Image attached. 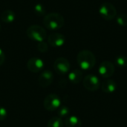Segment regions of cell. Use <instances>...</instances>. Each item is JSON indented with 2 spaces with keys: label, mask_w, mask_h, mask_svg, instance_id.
Wrapping results in <instances>:
<instances>
[{
  "label": "cell",
  "mask_w": 127,
  "mask_h": 127,
  "mask_svg": "<svg viewBox=\"0 0 127 127\" xmlns=\"http://www.w3.org/2000/svg\"><path fill=\"white\" fill-rule=\"evenodd\" d=\"M65 124L66 127H81L82 122L78 117L71 115L66 118Z\"/></svg>",
  "instance_id": "9a60e30c"
},
{
  "label": "cell",
  "mask_w": 127,
  "mask_h": 127,
  "mask_svg": "<svg viewBox=\"0 0 127 127\" xmlns=\"http://www.w3.org/2000/svg\"><path fill=\"white\" fill-rule=\"evenodd\" d=\"M68 80L74 84H77L80 83L83 80V72L80 70L75 69L68 74Z\"/></svg>",
  "instance_id": "5bb4252c"
},
{
  "label": "cell",
  "mask_w": 127,
  "mask_h": 127,
  "mask_svg": "<svg viewBox=\"0 0 127 127\" xmlns=\"http://www.w3.org/2000/svg\"><path fill=\"white\" fill-rule=\"evenodd\" d=\"M99 13L102 18L106 20H112L117 16V10L115 7L109 2L103 3L99 8Z\"/></svg>",
  "instance_id": "277c9868"
},
{
  "label": "cell",
  "mask_w": 127,
  "mask_h": 127,
  "mask_svg": "<svg viewBox=\"0 0 127 127\" xmlns=\"http://www.w3.org/2000/svg\"><path fill=\"white\" fill-rule=\"evenodd\" d=\"M4 60H5V54H4V51L0 48V66L1 65H3Z\"/></svg>",
  "instance_id": "603a6c76"
},
{
  "label": "cell",
  "mask_w": 127,
  "mask_h": 127,
  "mask_svg": "<svg viewBox=\"0 0 127 127\" xmlns=\"http://www.w3.org/2000/svg\"><path fill=\"white\" fill-rule=\"evenodd\" d=\"M54 68L57 74L64 75L70 71V63L67 59L59 57L54 63Z\"/></svg>",
  "instance_id": "52a82bcc"
},
{
  "label": "cell",
  "mask_w": 127,
  "mask_h": 127,
  "mask_svg": "<svg viewBox=\"0 0 127 127\" xmlns=\"http://www.w3.org/2000/svg\"><path fill=\"white\" fill-rule=\"evenodd\" d=\"M7 112L4 108L0 106V121H3L7 118Z\"/></svg>",
  "instance_id": "7402d4cb"
},
{
  "label": "cell",
  "mask_w": 127,
  "mask_h": 127,
  "mask_svg": "<svg viewBox=\"0 0 127 127\" xmlns=\"http://www.w3.org/2000/svg\"><path fill=\"white\" fill-rule=\"evenodd\" d=\"M83 83L84 88L90 92H96L100 86V80L95 74L86 75L83 80Z\"/></svg>",
  "instance_id": "8992f818"
},
{
  "label": "cell",
  "mask_w": 127,
  "mask_h": 127,
  "mask_svg": "<svg viewBox=\"0 0 127 127\" xmlns=\"http://www.w3.org/2000/svg\"><path fill=\"white\" fill-rule=\"evenodd\" d=\"M0 29H1V25H0Z\"/></svg>",
  "instance_id": "cb8c5ba5"
},
{
  "label": "cell",
  "mask_w": 127,
  "mask_h": 127,
  "mask_svg": "<svg viewBox=\"0 0 127 127\" xmlns=\"http://www.w3.org/2000/svg\"><path fill=\"white\" fill-rule=\"evenodd\" d=\"M37 50L39 51V52H42V53H45L48 51V43L42 41V42H38L37 44Z\"/></svg>",
  "instance_id": "44dd1931"
},
{
  "label": "cell",
  "mask_w": 127,
  "mask_h": 127,
  "mask_svg": "<svg viewBox=\"0 0 127 127\" xmlns=\"http://www.w3.org/2000/svg\"><path fill=\"white\" fill-rule=\"evenodd\" d=\"M47 127H63V121L60 117H53L48 121Z\"/></svg>",
  "instance_id": "2e32d148"
},
{
  "label": "cell",
  "mask_w": 127,
  "mask_h": 127,
  "mask_svg": "<svg viewBox=\"0 0 127 127\" xmlns=\"http://www.w3.org/2000/svg\"><path fill=\"white\" fill-rule=\"evenodd\" d=\"M65 23L64 17L58 13H50L46 14L43 18L45 27L50 31L60 29Z\"/></svg>",
  "instance_id": "6da1fadb"
},
{
  "label": "cell",
  "mask_w": 127,
  "mask_h": 127,
  "mask_svg": "<svg viewBox=\"0 0 127 127\" xmlns=\"http://www.w3.org/2000/svg\"><path fill=\"white\" fill-rule=\"evenodd\" d=\"M48 44L54 48H59L63 46L65 42V37L63 34L60 33H51L48 37Z\"/></svg>",
  "instance_id": "9c48e42d"
},
{
  "label": "cell",
  "mask_w": 127,
  "mask_h": 127,
  "mask_svg": "<svg viewBox=\"0 0 127 127\" xmlns=\"http://www.w3.org/2000/svg\"><path fill=\"white\" fill-rule=\"evenodd\" d=\"M79 66L83 70H90L96 64L95 54L89 50H83L80 51L77 57Z\"/></svg>",
  "instance_id": "7a4b0ae2"
},
{
  "label": "cell",
  "mask_w": 127,
  "mask_h": 127,
  "mask_svg": "<svg viewBox=\"0 0 127 127\" xmlns=\"http://www.w3.org/2000/svg\"><path fill=\"white\" fill-rule=\"evenodd\" d=\"M57 114H58V117H60V118H67L69 115L70 113V110L67 106H61L57 109Z\"/></svg>",
  "instance_id": "d6986e66"
},
{
  "label": "cell",
  "mask_w": 127,
  "mask_h": 127,
  "mask_svg": "<svg viewBox=\"0 0 127 127\" xmlns=\"http://www.w3.org/2000/svg\"><path fill=\"white\" fill-rule=\"evenodd\" d=\"M44 67V62L39 57H32L27 63L28 69L32 73L39 72Z\"/></svg>",
  "instance_id": "30bf717a"
},
{
  "label": "cell",
  "mask_w": 127,
  "mask_h": 127,
  "mask_svg": "<svg viewBox=\"0 0 127 127\" xmlns=\"http://www.w3.org/2000/svg\"><path fill=\"white\" fill-rule=\"evenodd\" d=\"M61 105V100L60 97L56 94H50L45 97L43 106L45 109L48 111L53 112L57 110Z\"/></svg>",
  "instance_id": "5b68a950"
},
{
  "label": "cell",
  "mask_w": 127,
  "mask_h": 127,
  "mask_svg": "<svg viewBox=\"0 0 127 127\" xmlns=\"http://www.w3.org/2000/svg\"><path fill=\"white\" fill-rule=\"evenodd\" d=\"M101 89L105 93H113L117 89V83L113 80H106L101 85Z\"/></svg>",
  "instance_id": "7c38bea8"
},
{
  "label": "cell",
  "mask_w": 127,
  "mask_h": 127,
  "mask_svg": "<svg viewBox=\"0 0 127 127\" xmlns=\"http://www.w3.org/2000/svg\"><path fill=\"white\" fill-rule=\"evenodd\" d=\"M115 63L120 68H124L127 65V57L124 55H119L115 58Z\"/></svg>",
  "instance_id": "e0dca14e"
},
{
  "label": "cell",
  "mask_w": 127,
  "mask_h": 127,
  "mask_svg": "<svg viewBox=\"0 0 127 127\" xmlns=\"http://www.w3.org/2000/svg\"><path fill=\"white\" fill-rule=\"evenodd\" d=\"M115 65L109 61H103L100 63L98 68V72L100 75L106 79L111 77L115 73Z\"/></svg>",
  "instance_id": "ba28073f"
},
{
  "label": "cell",
  "mask_w": 127,
  "mask_h": 127,
  "mask_svg": "<svg viewBox=\"0 0 127 127\" xmlns=\"http://www.w3.org/2000/svg\"><path fill=\"white\" fill-rule=\"evenodd\" d=\"M26 33L30 39L37 42L44 41L47 36L46 31L42 26L37 25H33L28 27Z\"/></svg>",
  "instance_id": "3957f363"
},
{
  "label": "cell",
  "mask_w": 127,
  "mask_h": 127,
  "mask_svg": "<svg viewBox=\"0 0 127 127\" xmlns=\"http://www.w3.org/2000/svg\"><path fill=\"white\" fill-rule=\"evenodd\" d=\"M1 20L4 22V23H7V24H10L12 23L16 18V15L15 13L11 10H6L4 11H3L1 14Z\"/></svg>",
  "instance_id": "4fadbf2b"
},
{
  "label": "cell",
  "mask_w": 127,
  "mask_h": 127,
  "mask_svg": "<svg viewBox=\"0 0 127 127\" xmlns=\"http://www.w3.org/2000/svg\"><path fill=\"white\" fill-rule=\"evenodd\" d=\"M116 21L118 24L121 26H127V14H120L116 17Z\"/></svg>",
  "instance_id": "ffe728a7"
},
{
  "label": "cell",
  "mask_w": 127,
  "mask_h": 127,
  "mask_svg": "<svg viewBox=\"0 0 127 127\" xmlns=\"http://www.w3.org/2000/svg\"><path fill=\"white\" fill-rule=\"evenodd\" d=\"M54 80V74L53 73L49 71L46 70L42 72L39 77V85L42 88H47L48 87Z\"/></svg>",
  "instance_id": "8fae6325"
},
{
  "label": "cell",
  "mask_w": 127,
  "mask_h": 127,
  "mask_svg": "<svg viewBox=\"0 0 127 127\" xmlns=\"http://www.w3.org/2000/svg\"><path fill=\"white\" fill-rule=\"evenodd\" d=\"M33 11L39 16H44L45 14V13H46L45 7L42 4H35V6L33 7Z\"/></svg>",
  "instance_id": "ac0fdd59"
}]
</instances>
